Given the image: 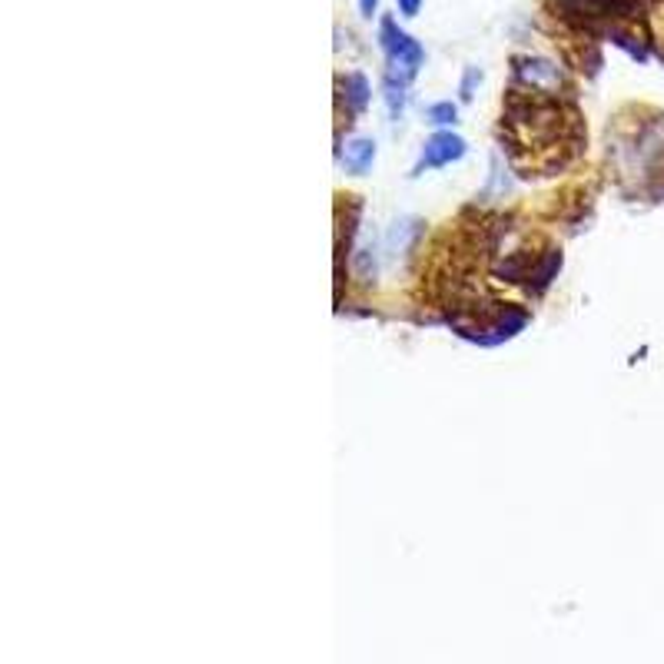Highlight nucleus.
<instances>
[{"mask_svg": "<svg viewBox=\"0 0 664 664\" xmlns=\"http://www.w3.org/2000/svg\"><path fill=\"white\" fill-rule=\"evenodd\" d=\"M515 80L525 83V87L535 93H552L558 90V83H562V74H558L555 64H548L542 57H525V60H515Z\"/></svg>", "mask_w": 664, "mask_h": 664, "instance_id": "7ed1b4c3", "label": "nucleus"}, {"mask_svg": "<svg viewBox=\"0 0 664 664\" xmlns=\"http://www.w3.org/2000/svg\"><path fill=\"white\" fill-rule=\"evenodd\" d=\"M462 157H465V140L459 137V133H449V130L432 133V137L425 140L419 163H415V173L435 170V166H445V163L462 160Z\"/></svg>", "mask_w": 664, "mask_h": 664, "instance_id": "f03ea898", "label": "nucleus"}, {"mask_svg": "<svg viewBox=\"0 0 664 664\" xmlns=\"http://www.w3.org/2000/svg\"><path fill=\"white\" fill-rule=\"evenodd\" d=\"M479 77H482V74H479L475 67L469 70V74H465V80H462V97H465V100L472 97V87H475V80H479Z\"/></svg>", "mask_w": 664, "mask_h": 664, "instance_id": "6e6552de", "label": "nucleus"}, {"mask_svg": "<svg viewBox=\"0 0 664 664\" xmlns=\"http://www.w3.org/2000/svg\"><path fill=\"white\" fill-rule=\"evenodd\" d=\"M342 90H346V97L352 103V110H362L369 100V83L362 74H349L346 80H342Z\"/></svg>", "mask_w": 664, "mask_h": 664, "instance_id": "423d86ee", "label": "nucleus"}, {"mask_svg": "<svg viewBox=\"0 0 664 664\" xmlns=\"http://www.w3.org/2000/svg\"><path fill=\"white\" fill-rule=\"evenodd\" d=\"M455 117H459L455 103H435V107H429V120L439 123V127H445V123H455Z\"/></svg>", "mask_w": 664, "mask_h": 664, "instance_id": "0eeeda50", "label": "nucleus"}, {"mask_svg": "<svg viewBox=\"0 0 664 664\" xmlns=\"http://www.w3.org/2000/svg\"><path fill=\"white\" fill-rule=\"evenodd\" d=\"M359 10H362V17H376L379 0H359Z\"/></svg>", "mask_w": 664, "mask_h": 664, "instance_id": "9d476101", "label": "nucleus"}, {"mask_svg": "<svg viewBox=\"0 0 664 664\" xmlns=\"http://www.w3.org/2000/svg\"><path fill=\"white\" fill-rule=\"evenodd\" d=\"M339 160L349 173L362 176L372 166V160H376V143L372 140H352V143H346V150L339 153Z\"/></svg>", "mask_w": 664, "mask_h": 664, "instance_id": "20e7f679", "label": "nucleus"}, {"mask_svg": "<svg viewBox=\"0 0 664 664\" xmlns=\"http://www.w3.org/2000/svg\"><path fill=\"white\" fill-rule=\"evenodd\" d=\"M396 4H399V14L415 17L419 14V7H422V0H396Z\"/></svg>", "mask_w": 664, "mask_h": 664, "instance_id": "1a4fd4ad", "label": "nucleus"}, {"mask_svg": "<svg viewBox=\"0 0 664 664\" xmlns=\"http://www.w3.org/2000/svg\"><path fill=\"white\" fill-rule=\"evenodd\" d=\"M379 44H382V50H386V57H389L386 74L406 80V83L415 74H419V67H422V60H425V50L419 47V40H412L406 30H399V24L392 17H382Z\"/></svg>", "mask_w": 664, "mask_h": 664, "instance_id": "f257e3e1", "label": "nucleus"}, {"mask_svg": "<svg viewBox=\"0 0 664 664\" xmlns=\"http://www.w3.org/2000/svg\"><path fill=\"white\" fill-rule=\"evenodd\" d=\"M406 87H409L406 80L386 74V103H389V117L392 120H399L402 110H406Z\"/></svg>", "mask_w": 664, "mask_h": 664, "instance_id": "39448f33", "label": "nucleus"}]
</instances>
